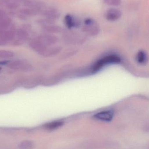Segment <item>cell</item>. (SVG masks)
I'll return each mask as SVG.
<instances>
[{
  "label": "cell",
  "mask_w": 149,
  "mask_h": 149,
  "mask_svg": "<svg viewBox=\"0 0 149 149\" xmlns=\"http://www.w3.org/2000/svg\"><path fill=\"white\" fill-rule=\"evenodd\" d=\"M82 31L88 36H97L100 33V28L95 20L91 17L86 18L84 21Z\"/></svg>",
  "instance_id": "obj_1"
},
{
  "label": "cell",
  "mask_w": 149,
  "mask_h": 149,
  "mask_svg": "<svg viewBox=\"0 0 149 149\" xmlns=\"http://www.w3.org/2000/svg\"><path fill=\"white\" fill-rule=\"evenodd\" d=\"M120 62V58L117 56L112 55L103 58L98 61L93 68L92 72H95L100 70L103 66L110 64L118 63Z\"/></svg>",
  "instance_id": "obj_2"
},
{
  "label": "cell",
  "mask_w": 149,
  "mask_h": 149,
  "mask_svg": "<svg viewBox=\"0 0 149 149\" xmlns=\"http://www.w3.org/2000/svg\"><path fill=\"white\" fill-rule=\"evenodd\" d=\"M38 38L42 44L45 50L49 47L55 46L58 41L57 37L53 34L49 33H45L40 35Z\"/></svg>",
  "instance_id": "obj_3"
},
{
  "label": "cell",
  "mask_w": 149,
  "mask_h": 149,
  "mask_svg": "<svg viewBox=\"0 0 149 149\" xmlns=\"http://www.w3.org/2000/svg\"><path fill=\"white\" fill-rule=\"evenodd\" d=\"M40 14L44 17L55 21L58 19L61 15V13L59 10L52 7H45L41 10Z\"/></svg>",
  "instance_id": "obj_4"
},
{
  "label": "cell",
  "mask_w": 149,
  "mask_h": 149,
  "mask_svg": "<svg viewBox=\"0 0 149 149\" xmlns=\"http://www.w3.org/2000/svg\"><path fill=\"white\" fill-rule=\"evenodd\" d=\"M8 67L13 70L22 71H30L32 70V66L27 62L21 60H16L9 63Z\"/></svg>",
  "instance_id": "obj_5"
},
{
  "label": "cell",
  "mask_w": 149,
  "mask_h": 149,
  "mask_svg": "<svg viewBox=\"0 0 149 149\" xmlns=\"http://www.w3.org/2000/svg\"><path fill=\"white\" fill-rule=\"evenodd\" d=\"M64 22L65 25L69 29L79 28L81 24V20L78 17L70 14L65 15L64 17Z\"/></svg>",
  "instance_id": "obj_6"
},
{
  "label": "cell",
  "mask_w": 149,
  "mask_h": 149,
  "mask_svg": "<svg viewBox=\"0 0 149 149\" xmlns=\"http://www.w3.org/2000/svg\"><path fill=\"white\" fill-rule=\"evenodd\" d=\"M16 39L14 42L15 45H18L22 44L29 38V34L28 31L23 28L18 29L16 31Z\"/></svg>",
  "instance_id": "obj_7"
},
{
  "label": "cell",
  "mask_w": 149,
  "mask_h": 149,
  "mask_svg": "<svg viewBox=\"0 0 149 149\" xmlns=\"http://www.w3.org/2000/svg\"><path fill=\"white\" fill-rule=\"evenodd\" d=\"M122 15V13L120 10L115 8H110L106 11L105 17L108 21L114 22L120 19Z\"/></svg>",
  "instance_id": "obj_8"
},
{
  "label": "cell",
  "mask_w": 149,
  "mask_h": 149,
  "mask_svg": "<svg viewBox=\"0 0 149 149\" xmlns=\"http://www.w3.org/2000/svg\"><path fill=\"white\" fill-rule=\"evenodd\" d=\"M113 117V112L112 111H104L97 113L95 115L94 117L97 120L105 122L112 120Z\"/></svg>",
  "instance_id": "obj_9"
},
{
  "label": "cell",
  "mask_w": 149,
  "mask_h": 149,
  "mask_svg": "<svg viewBox=\"0 0 149 149\" xmlns=\"http://www.w3.org/2000/svg\"><path fill=\"white\" fill-rule=\"evenodd\" d=\"M43 30L46 33L49 34H54V33H58L61 32L63 30V29L60 26L55 24H50L47 26L42 27Z\"/></svg>",
  "instance_id": "obj_10"
},
{
  "label": "cell",
  "mask_w": 149,
  "mask_h": 149,
  "mask_svg": "<svg viewBox=\"0 0 149 149\" xmlns=\"http://www.w3.org/2000/svg\"><path fill=\"white\" fill-rule=\"evenodd\" d=\"M19 13L23 14L27 17H31L36 16L40 14L41 10L31 8H23L19 10Z\"/></svg>",
  "instance_id": "obj_11"
},
{
  "label": "cell",
  "mask_w": 149,
  "mask_h": 149,
  "mask_svg": "<svg viewBox=\"0 0 149 149\" xmlns=\"http://www.w3.org/2000/svg\"><path fill=\"white\" fill-rule=\"evenodd\" d=\"M63 122L62 121H55L49 123L45 125L44 127L47 130L52 131L59 128L63 125Z\"/></svg>",
  "instance_id": "obj_12"
},
{
  "label": "cell",
  "mask_w": 149,
  "mask_h": 149,
  "mask_svg": "<svg viewBox=\"0 0 149 149\" xmlns=\"http://www.w3.org/2000/svg\"><path fill=\"white\" fill-rule=\"evenodd\" d=\"M12 20L10 17H4L0 20V33L7 30L11 26Z\"/></svg>",
  "instance_id": "obj_13"
},
{
  "label": "cell",
  "mask_w": 149,
  "mask_h": 149,
  "mask_svg": "<svg viewBox=\"0 0 149 149\" xmlns=\"http://www.w3.org/2000/svg\"><path fill=\"white\" fill-rule=\"evenodd\" d=\"M136 60L139 63L144 64L148 61V56L147 54L143 51H140L136 56Z\"/></svg>",
  "instance_id": "obj_14"
},
{
  "label": "cell",
  "mask_w": 149,
  "mask_h": 149,
  "mask_svg": "<svg viewBox=\"0 0 149 149\" xmlns=\"http://www.w3.org/2000/svg\"><path fill=\"white\" fill-rule=\"evenodd\" d=\"M56 21L49 18H39L37 20V23L39 25H41L42 27L47 26V25H50V24H54Z\"/></svg>",
  "instance_id": "obj_15"
},
{
  "label": "cell",
  "mask_w": 149,
  "mask_h": 149,
  "mask_svg": "<svg viewBox=\"0 0 149 149\" xmlns=\"http://www.w3.org/2000/svg\"><path fill=\"white\" fill-rule=\"evenodd\" d=\"M14 52L10 51L0 50V59L10 58L14 56Z\"/></svg>",
  "instance_id": "obj_16"
},
{
  "label": "cell",
  "mask_w": 149,
  "mask_h": 149,
  "mask_svg": "<svg viewBox=\"0 0 149 149\" xmlns=\"http://www.w3.org/2000/svg\"><path fill=\"white\" fill-rule=\"evenodd\" d=\"M20 3L17 2L11 1L6 4V8L10 10H15L17 9L20 7Z\"/></svg>",
  "instance_id": "obj_17"
},
{
  "label": "cell",
  "mask_w": 149,
  "mask_h": 149,
  "mask_svg": "<svg viewBox=\"0 0 149 149\" xmlns=\"http://www.w3.org/2000/svg\"><path fill=\"white\" fill-rule=\"evenodd\" d=\"M103 2L109 6H118L121 3V0H103Z\"/></svg>",
  "instance_id": "obj_18"
},
{
  "label": "cell",
  "mask_w": 149,
  "mask_h": 149,
  "mask_svg": "<svg viewBox=\"0 0 149 149\" xmlns=\"http://www.w3.org/2000/svg\"><path fill=\"white\" fill-rule=\"evenodd\" d=\"M17 16L18 18H19L20 20H23V21H26V20H28V17L25 15H23V14L19 13V14L17 15Z\"/></svg>",
  "instance_id": "obj_19"
},
{
  "label": "cell",
  "mask_w": 149,
  "mask_h": 149,
  "mask_svg": "<svg viewBox=\"0 0 149 149\" xmlns=\"http://www.w3.org/2000/svg\"><path fill=\"white\" fill-rule=\"evenodd\" d=\"M8 43V42L2 36L0 35V46L6 45Z\"/></svg>",
  "instance_id": "obj_20"
},
{
  "label": "cell",
  "mask_w": 149,
  "mask_h": 149,
  "mask_svg": "<svg viewBox=\"0 0 149 149\" xmlns=\"http://www.w3.org/2000/svg\"><path fill=\"white\" fill-rule=\"evenodd\" d=\"M6 12L3 10L0 9V18H3L5 17Z\"/></svg>",
  "instance_id": "obj_21"
},
{
  "label": "cell",
  "mask_w": 149,
  "mask_h": 149,
  "mask_svg": "<svg viewBox=\"0 0 149 149\" xmlns=\"http://www.w3.org/2000/svg\"><path fill=\"white\" fill-rule=\"evenodd\" d=\"M11 0H0V1L2 3H4L5 4H7V3H9L11 1Z\"/></svg>",
  "instance_id": "obj_22"
},
{
  "label": "cell",
  "mask_w": 149,
  "mask_h": 149,
  "mask_svg": "<svg viewBox=\"0 0 149 149\" xmlns=\"http://www.w3.org/2000/svg\"><path fill=\"white\" fill-rule=\"evenodd\" d=\"M24 1V0H14V1H15L17 2L18 3H22Z\"/></svg>",
  "instance_id": "obj_23"
},
{
  "label": "cell",
  "mask_w": 149,
  "mask_h": 149,
  "mask_svg": "<svg viewBox=\"0 0 149 149\" xmlns=\"http://www.w3.org/2000/svg\"><path fill=\"white\" fill-rule=\"evenodd\" d=\"M1 67H0V71H1Z\"/></svg>",
  "instance_id": "obj_24"
},
{
  "label": "cell",
  "mask_w": 149,
  "mask_h": 149,
  "mask_svg": "<svg viewBox=\"0 0 149 149\" xmlns=\"http://www.w3.org/2000/svg\"><path fill=\"white\" fill-rule=\"evenodd\" d=\"M1 3H2L1 2V1H0V5H1Z\"/></svg>",
  "instance_id": "obj_25"
},
{
  "label": "cell",
  "mask_w": 149,
  "mask_h": 149,
  "mask_svg": "<svg viewBox=\"0 0 149 149\" xmlns=\"http://www.w3.org/2000/svg\"><path fill=\"white\" fill-rule=\"evenodd\" d=\"M2 19V18H0V20H1V19Z\"/></svg>",
  "instance_id": "obj_26"
}]
</instances>
